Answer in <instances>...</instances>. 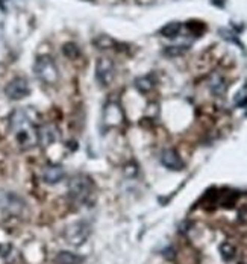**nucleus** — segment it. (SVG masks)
<instances>
[{"mask_svg": "<svg viewBox=\"0 0 247 264\" xmlns=\"http://www.w3.org/2000/svg\"><path fill=\"white\" fill-rule=\"evenodd\" d=\"M64 237H65L67 243H70L72 246H76V248L82 246L89 237V225L85 222H76V223L67 226Z\"/></svg>", "mask_w": 247, "mask_h": 264, "instance_id": "5", "label": "nucleus"}, {"mask_svg": "<svg viewBox=\"0 0 247 264\" xmlns=\"http://www.w3.org/2000/svg\"><path fill=\"white\" fill-rule=\"evenodd\" d=\"M64 178H65V170H64L62 166L50 164V166L44 167V170H42V181L46 184H49V185H56Z\"/></svg>", "mask_w": 247, "mask_h": 264, "instance_id": "8", "label": "nucleus"}, {"mask_svg": "<svg viewBox=\"0 0 247 264\" xmlns=\"http://www.w3.org/2000/svg\"><path fill=\"white\" fill-rule=\"evenodd\" d=\"M116 76V65L111 58L100 56L96 62V81L102 87H108Z\"/></svg>", "mask_w": 247, "mask_h": 264, "instance_id": "4", "label": "nucleus"}, {"mask_svg": "<svg viewBox=\"0 0 247 264\" xmlns=\"http://www.w3.org/2000/svg\"><path fill=\"white\" fill-rule=\"evenodd\" d=\"M9 126L21 150H29L38 144V129L35 128L26 111L23 109L14 111L9 119Z\"/></svg>", "mask_w": 247, "mask_h": 264, "instance_id": "1", "label": "nucleus"}, {"mask_svg": "<svg viewBox=\"0 0 247 264\" xmlns=\"http://www.w3.org/2000/svg\"><path fill=\"white\" fill-rule=\"evenodd\" d=\"M182 31V23L179 21H171V23H167L164 28L160 31V34L165 37V38H176Z\"/></svg>", "mask_w": 247, "mask_h": 264, "instance_id": "13", "label": "nucleus"}, {"mask_svg": "<svg viewBox=\"0 0 247 264\" xmlns=\"http://www.w3.org/2000/svg\"><path fill=\"white\" fill-rule=\"evenodd\" d=\"M31 93V87L26 78L17 76L14 79H11L8 82V85L5 87V94L9 100H21L25 97H28Z\"/></svg>", "mask_w": 247, "mask_h": 264, "instance_id": "6", "label": "nucleus"}, {"mask_svg": "<svg viewBox=\"0 0 247 264\" xmlns=\"http://www.w3.org/2000/svg\"><path fill=\"white\" fill-rule=\"evenodd\" d=\"M62 53L69 59H78L81 56V49L78 47V44L65 43L62 46Z\"/></svg>", "mask_w": 247, "mask_h": 264, "instance_id": "15", "label": "nucleus"}, {"mask_svg": "<svg viewBox=\"0 0 247 264\" xmlns=\"http://www.w3.org/2000/svg\"><path fill=\"white\" fill-rule=\"evenodd\" d=\"M161 163L170 170H182L184 169V161L181 160L179 153L173 149H167L161 153Z\"/></svg>", "mask_w": 247, "mask_h": 264, "instance_id": "9", "label": "nucleus"}, {"mask_svg": "<svg viewBox=\"0 0 247 264\" xmlns=\"http://www.w3.org/2000/svg\"><path fill=\"white\" fill-rule=\"evenodd\" d=\"M209 88H211V91L215 94V96H221L224 91H226V81H224V78L221 76V75H212L211 76V81H209Z\"/></svg>", "mask_w": 247, "mask_h": 264, "instance_id": "11", "label": "nucleus"}, {"mask_svg": "<svg viewBox=\"0 0 247 264\" xmlns=\"http://www.w3.org/2000/svg\"><path fill=\"white\" fill-rule=\"evenodd\" d=\"M69 194L78 205H86L94 194V184L86 175H75L69 182Z\"/></svg>", "mask_w": 247, "mask_h": 264, "instance_id": "2", "label": "nucleus"}, {"mask_svg": "<svg viewBox=\"0 0 247 264\" xmlns=\"http://www.w3.org/2000/svg\"><path fill=\"white\" fill-rule=\"evenodd\" d=\"M56 264H81L82 263V257L73 254V252H67V251H61L56 258H55Z\"/></svg>", "mask_w": 247, "mask_h": 264, "instance_id": "12", "label": "nucleus"}, {"mask_svg": "<svg viewBox=\"0 0 247 264\" xmlns=\"http://www.w3.org/2000/svg\"><path fill=\"white\" fill-rule=\"evenodd\" d=\"M188 50V46H167L164 49V55L174 58V56H181Z\"/></svg>", "mask_w": 247, "mask_h": 264, "instance_id": "16", "label": "nucleus"}, {"mask_svg": "<svg viewBox=\"0 0 247 264\" xmlns=\"http://www.w3.org/2000/svg\"><path fill=\"white\" fill-rule=\"evenodd\" d=\"M153 85H155V81H153V78L150 75L141 76V78H138L135 81V87H137L138 91H141V93H149L153 88Z\"/></svg>", "mask_w": 247, "mask_h": 264, "instance_id": "14", "label": "nucleus"}, {"mask_svg": "<svg viewBox=\"0 0 247 264\" xmlns=\"http://www.w3.org/2000/svg\"><path fill=\"white\" fill-rule=\"evenodd\" d=\"M220 254L226 261H229L235 257V248L231 243H221L220 245Z\"/></svg>", "mask_w": 247, "mask_h": 264, "instance_id": "17", "label": "nucleus"}, {"mask_svg": "<svg viewBox=\"0 0 247 264\" xmlns=\"http://www.w3.org/2000/svg\"><path fill=\"white\" fill-rule=\"evenodd\" d=\"M34 73L46 85H56L59 81L58 65L53 61V58L49 55H41L37 58V61L34 64Z\"/></svg>", "mask_w": 247, "mask_h": 264, "instance_id": "3", "label": "nucleus"}, {"mask_svg": "<svg viewBox=\"0 0 247 264\" xmlns=\"http://www.w3.org/2000/svg\"><path fill=\"white\" fill-rule=\"evenodd\" d=\"M59 137H61L59 129L53 123H46L38 128V144H41L42 147L52 146L59 140Z\"/></svg>", "mask_w": 247, "mask_h": 264, "instance_id": "7", "label": "nucleus"}, {"mask_svg": "<svg viewBox=\"0 0 247 264\" xmlns=\"http://www.w3.org/2000/svg\"><path fill=\"white\" fill-rule=\"evenodd\" d=\"M94 44L97 46V49H111L113 46H116V41L109 38L108 35H99L94 40Z\"/></svg>", "mask_w": 247, "mask_h": 264, "instance_id": "18", "label": "nucleus"}, {"mask_svg": "<svg viewBox=\"0 0 247 264\" xmlns=\"http://www.w3.org/2000/svg\"><path fill=\"white\" fill-rule=\"evenodd\" d=\"M122 119H123V114H122L120 106L117 103H109L106 106V111H105V120H106V123L117 125V123H120Z\"/></svg>", "mask_w": 247, "mask_h": 264, "instance_id": "10", "label": "nucleus"}]
</instances>
